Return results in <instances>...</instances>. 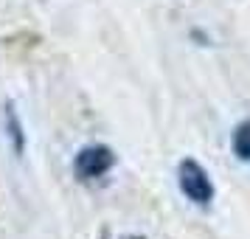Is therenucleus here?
<instances>
[{
    "label": "nucleus",
    "mask_w": 250,
    "mask_h": 239,
    "mask_svg": "<svg viewBox=\"0 0 250 239\" xmlns=\"http://www.w3.org/2000/svg\"><path fill=\"white\" fill-rule=\"evenodd\" d=\"M177 189L197 208H211V203H214V197H216L214 180H211L208 169L194 158H183L177 163Z\"/></svg>",
    "instance_id": "1"
},
{
    "label": "nucleus",
    "mask_w": 250,
    "mask_h": 239,
    "mask_svg": "<svg viewBox=\"0 0 250 239\" xmlns=\"http://www.w3.org/2000/svg\"><path fill=\"white\" fill-rule=\"evenodd\" d=\"M115 152L107 144H87V147H82L76 152V158H73V172H76V177L82 183H96L107 177L115 166Z\"/></svg>",
    "instance_id": "2"
},
{
    "label": "nucleus",
    "mask_w": 250,
    "mask_h": 239,
    "mask_svg": "<svg viewBox=\"0 0 250 239\" xmlns=\"http://www.w3.org/2000/svg\"><path fill=\"white\" fill-rule=\"evenodd\" d=\"M3 130H6V138L14 149V158H23L25 152V127H23V118L17 113L14 102H6L3 104Z\"/></svg>",
    "instance_id": "3"
},
{
    "label": "nucleus",
    "mask_w": 250,
    "mask_h": 239,
    "mask_svg": "<svg viewBox=\"0 0 250 239\" xmlns=\"http://www.w3.org/2000/svg\"><path fill=\"white\" fill-rule=\"evenodd\" d=\"M230 147H233V155H236L242 163H250V118H245V121H239V124L233 127Z\"/></svg>",
    "instance_id": "4"
}]
</instances>
